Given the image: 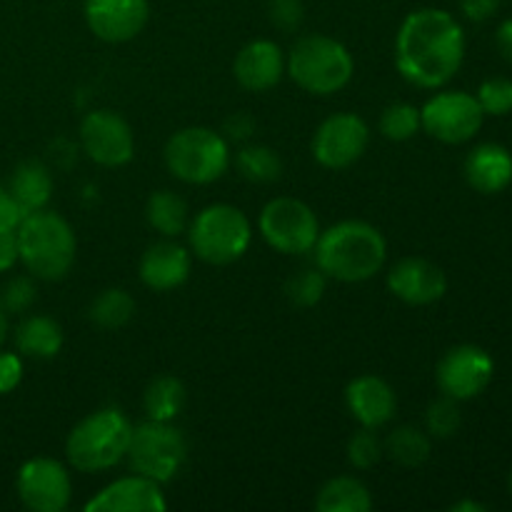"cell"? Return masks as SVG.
<instances>
[{
  "label": "cell",
  "mask_w": 512,
  "mask_h": 512,
  "mask_svg": "<svg viewBox=\"0 0 512 512\" xmlns=\"http://www.w3.org/2000/svg\"><path fill=\"white\" fill-rule=\"evenodd\" d=\"M465 60V30L443 8L405 15L395 35V65L410 85L438 90L458 75Z\"/></svg>",
  "instance_id": "1"
},
{
  "label": "cell",
  "mask_w": 512,
  "mask_h": 512,
  "mask_svg": "<svg viewBox=\"0 0 512 512\" xmlns=\"http://www.w3.org/2000/svg\"><path fill=\"white\" fill-rule=\"evenodd\" d=\"M315 265L338 283H365L383 270L388 243L375 225L365 220H340L320 230L315 240Z\"/></svg>",
  "instance_id": "2"
},
{
  "label": "cell",
  "mask_w": 512,
  "mask_h": 512,
  "mask_svg": "<svg viewBox=\"0 0 512 512\" xmlns=\"http://www.w3.org/2000/svg\"><path fill=\"white\" fill-rule=\"evenodd\" d=\"M20 250V263L35 280L55 283L70 273L75 263V240L68 220L55 210H35L20 220L15 230Z\"/></svg>",
  "instance_id": "3"
},
{
  "label": "cell",
  "mask_w": 512,
  "mask_h": 512,
  "mask_svg": "<svg viewBox=\"0 0 512 512\" xmlns=\"http://www.w3.org/2000/svg\"><path fill=\"white\" fill-rule=\"evenodd\" d=\"M135 425L120 408H100L73 425L65 440V458L78 473H105L128 453Z\"/></svg>",
  "instance_id": "4"
},
{
  "label": "cell",
  "mask_w": 512,
  "mask_h": 512,
  "mask_svg": "<svg viewBox=\"0 0 512 512\" xmlns=\"http://www.w3.org/2000/svg\"><path fill=\"white\" fill-rule=\"evenodd\" d=\"M285 75L310 95L340 93L355 75V60L340 40L330 35H303L285 55Z\"/></svg>",
  "instance_id": "5"
},
{
  "label": "cell",
  "mask_w": 512,
  "mask_h": 512,
  "mask_svg": "<svg viewBox=\"0 0 512 512\" xmlns=\"http://www.w3.org/2000/svg\"><path fill=\"white\" fill-rule=\"evenodd\" d=\"M185 235L195 258L208 265H230L248 253L253 243V225L235 205L213 203L190 218Z\"/></svg>",
  "instance_id": "6"
},
{
  "label": "cell",
  "mask_w": 512,
  "mask_h": 512,
  "mask_svg": "<svg viewBox=\"0 0 512 512\" xmlns=\"http://www.w3.org/2000/svg\"><path fill=\"white\" fill-rule=\"evenodd\" d=\"M168 173L188 185H210L230 168V145L223 133L205 125H190L168 138L163 150Z\"/></svg>",
  "instance_id": "7"
},
{
  "label": "cell",
  "mask_w": 512,
  "mask_h": 512,
  "mask_svg": "<svg viewBox=\"0 0 512 512\" xmlns=\"http://www.w3.org/2000/svg\"><path fill=\"white\" fill-rule=\"evenodd\" d=\"M125 460L133 473L165 485L183 470L188 460V440L173 423L145 420L133 428Z\"/></svg>",
  "instance_id": "8"
},
{
  "label": "cell",
  "mask_w": 512,
  "mask_h": 512,
  "mask_svg": "<svg viewBox=\"0 0 512 512\" xmlns=\"http://www.w3.org/2000/svg\"><path fill=\"white\" fill-rule=\"evenodd\" d=\"M258 230L265 243L283 255L313 253L320 220L308 203L298 198H273L260 210Z\"/></svg>",
  "instance_id": "9"
},
{
  "label": "cell",
  "mask_w": 512,
  "mask_h": 512,
  "mask_svg": "<svg viewBox=\"0 0 512 512\" xmlns=\"http://www.w3.org/2000/svg\"><path fill=\"white\" fill-rule=\"evenodd\" d=\"M485 113L478 98L465 90L435 93L420 108V125L430 138L445 145H463L473 140L483 128Z\"/></svg>",
  "instance_id": "10"
},
{
  "label": "cell",
  "mask_w": 512,
  "mask_h": 512,
  "mask_svg": "<svg viewBox=\"0 0 512 512\" xmlns=\"http://www.w3.org/2000/svg\"><path fill=\"white\" fill-rule=\"evenodd\" d=\"M493 375L495 360L490 358L488 350L465 343L450 348L438 360L435 383H438L440 393L463 403V400H473L485 393V388L493 383Z\"/></svg>",
  "instance_id": "11"
},
{
  "label": "cell",
  "mask_w": 512,
  "mask_h": 512,
  "mask_svg": "<svg viewBox=\"0 0 512 512\" xmlns=\"http://www.w3.org/2000/svg\"><path fill=\"white\" fill-rule=\"evenodd\" d=\"M80 148L100 168H123L135 155L133 128L113 110H90L80 120Z\"/></svg>",
  "instance_id": "12"
},
{
  "label": "cell",
  "mask_w": 512,
  "mask_h": 512,
  "mask_svg": "<svg viewBox=\"0 0 512 512\" xmlns=\"http://www.w3.org/2000/svg\"><path fill=\"white\" fill-rule=\"evenodd\" d=\"M370 145V128L358 113H333L313 135L315 163L328 170H343L358 163Z\"/></svg>",
  "instance_id": "13"
},
{
  "label": "cell",
  "mask_w": 512,
  "mask_h": 512,
  "mask_svg": "<svg viewBox=\"0 0 512 512\" xmlns=\"http://www.w3.org/2000/svg\"><path fill=\"white\" fill-rule=\"evenodd\" d=\"M15 493L33 512H63L73 498V480L60 460L30 458L15 475Z\"/></svg>",
  "instance_id": "14"
},
{
  "label": "cell",
  "mask_w": 512,
  "mask_h": 512,
  "mask_svg": "<svg viewBox=\"0 0 512 512\" xmlns=\"http://www.w3.org/2000/svg\"><path fill=\"white\" fill-rule=\"evenodd\" d=\"M85 23L103 43L138 38L150 18V0H85Z\"/></svg>",
  "instance_id": "15"
},
{
  "label": "cell",
  "mask_w": 512,
  "mask_h": 512,
  "mask_svg": "<svg viewBox=\"0 0 512 512\" xmlns=\"http://www.w3.org/2000/svg\"><path fill=\"white\" fill-rule=\"evenodd\" d=\"M385 283L395 298L408 305H418V308L438 303L448 293V278H445L443 268L435 265L433 260L418 258V255H408L390 265Z\"/></svg>",
  "instance_id": "16"
},
{
  "label": "cell",
  "mask_w": 512,
  "mask_h": 512,
  "mask_svg": "<svg viewBox=\"0 0 512 512\" xmlns=\"http://www.w3.org/2000/svg\"><path fill=\"white\" fill-rule=\"evenodd\" d=\"M85 512H165L163 485L145 475H125L113 480L83 505Z\"/></svg>",
  "instance_id": "17"
},
{
  "label": "cell",
  "mask_w": 512,
  "mask_h": 512,
  "mask_svg": "<svg viewBox=\"0 0 512 512\" xmlns=\"http://www.w3.org/2000/svg\"><path fill=\"white\" fill-rule=\"evenodd\" d=\"M190 270H193V253L175 238L155 240L153 245L145 248L138 263L140 280L145 288L155 290V293L180 288L190 278Z\"/></svg>",
  "instance_id": "18"
},
{
  "label": "cell",
  "mask_w": 512,
  "mask_h": 512,
  "mask_svg": "<svg viewBox=\"0 0 512 512\" xmlns=\"http://www.w3.org/2000/svg\"><path fill=\"white\" fill-rule=\"evenodd\" d=\"M345 408L360 428H383L395 418L398 395L380 375H358L345 388Z\"/></svg>",
  "instance_id": "19"
},
{
  "label": "cell",
  "mask_w": 512,
  "mask_h": 512,
  "mask_svg": "<svg viewBox=\"0 0 512 512\" xmlns=\"http://www.w3.org/2000/svg\"><path fill=\"white\" fill-rule=\"evenodd\" d=\"M233 75L240 88L265 93L275 88L285 75V53L275 40L258 38L240 48L233 60Z\"/></svg>",
  "instance_id": "20"
},
{
  "label": "cell",
  "mask_w": 512,
  "mask_h": 512,
  "mask_svg": "<svg viewBox=\"0 0 512 512\" xmlns=\"http://www.w3.org/2000/svg\"><path fill=\"white\" fill-rule=\"evenodd\" d=\"M465 180L483 195L503 193L512 183V153L505 145L483 143L465 158Z\"/></svg>",
  "instance_id": "21"
},
{
  "label": "cell",
  "mask_w": 512,
  "mask_h": 512,
  "mask_svg": "<svg viewBox=\"0 0 512 512\" xmlns=\"http://www.w3.org/2000/svg\"><path fill=\"white\" fill-rule=\"evenodd\" d=\"M5 188L10 190L25 215L35 213V210L48 208L50 198H53V173L40 160H23L20 165H15Z\"/></svg>",
  "instance_id": "22"
},
{
  "label": "cell",
  "mask_w": 512,
  "mask_h": 512,
  "mask_svg": "<svg viewBox=\"0 0 512 512\" xmlns=\"http://www.w3.org/2000/svg\"><path fill=\"white\" fill-rule=\"evenodd\" d=\"M63 328L50 315H25L15 328V348L23 358L53 360L63 350Z\"/></svg>",
  "instance_id": "23"
},
{
  "label": "cell",
  "mask_w": 512,
  "mask_h": 512,
  "mask_svg": "<svg viewBox=\"0 0 512 512\" xmlns=\"http://www.w3.org/2000/svg\"><path fill=\"white\" fill-rule=\"evenodd\" d=\"M370 508H373V495L368 485L353 475L330 478L315 498L318 512H368Z\"/></svg>",
  "instance_id": "24"
},
{
  "label": "cell",
  "mask_w": 512,
  "mask_h": 512,
  "mask_svg": "<svg viewBox=\"0 0 512 512\" xmlns=\"http://www.w3.org/2000/svg\"><path fill=\"white\" fill-rule=\"evenodd\" d=\"M145 220L163 238H178L188 230V203L175 190H155V193H150L148 203H145Z\"/></svg>",
  "instance_id": "25"
},
{
  "label": "cell",
  "mask_w": 512,
  "mask_h": 512,
  "mask_svg": "<svg viewBox=\"0 0 512 512\" xmlns=\"http://www.w3.org/2000/svg\"><path fill=\"white\" fill-rule=\"evenodd\" d=\"M185 408V385L175 375H158L143 393L145 420L173 423Z\"/></svg>",
  "instance_id": "26"
},
{
  "label": "cell",
  "mask_w": 512,
  "mask_h": 512,
  "mask_svg": "<svg viewBox=\"0 0 512 512\" xmlns=\"http://www.w3.org/2000/svg\"><path fill=\"white\" fill-rule=\"evenodd\" d=\"M383 450L393 463L403 465V468H420L423 463H428L430 453H433V438L415 425H398L383 440Z\"/></svg>",
  "instance_id": "27"
},
{
  "label": "cell",
  "mask_w": 512,
  "mask_h": 512,
  "mask_svg": "<svg viewBox=\"0 0 512 512\" xmlns=\"http://www.w3.org/2000/svg\"><path fill=\"white\" fill-rule=\"evenodd\" d=\"M135 298L125 288H105L90 300L88 318L90 323L103 330H120L133 320Z\"/></svg>",
  "instance_id": "28"
},
{
  "label": "cell",
  "mask_w": 512,
  "mask_h": 512,
  "mask_svg": "<svg viewBox=\"0 0 512 512\" xmlns=\"http://www.w3.org/2000/svg\"><path fill=\"white\" fill-rule=\"evenodd\" d=\"M235 168L243 175L248 183L268 185L283 175V160H280L278 150H273L270 145L250 143L243 145L235 155Z\"/></svg>",
  "instance_id": "29"
},
{
  "label": "cell",
  "mask_w": 512,
  "mask_h": 512,
  "mask_svg": "<svg viewBox=\"0 0 512 512\" xmlns=\"http://www.w3.org/2000/svg\"><path fill=\"white\" fill-rule=\"evenodd\" d=\"M325 290H328V275L318 265L298 270V273H293L285 280V298L295 308H313V305L323 300Z\"/></svg>",
  "instance_id": "30"
},
{
  "label": "cell",
  "mask_w": 512,
  "mask_h": 512,
  "mask_svg": "<svg viewBox=\"0 0 512 512\" xmlns=\"http://www.w3.org/2000/svg\"><path fill=\"white\" fill-rule=\"evenodd\" d=\"M380 135L393 143H405V140L415 138L423 130L420 125V108L410 103H390L388 108L380 113Z\"/></svg>",
  "instance_id": "31"
},
{
  "label": "cell",
  "mask_w": 512,
  "mask_h": 512,
  "mask_svg": "<svg viewBox=\"0 0 512 512\" xmlns=\"http://www.w3.org/2000/svg\"><path fill=\"white\" fill-rule=\"evenodd\" d=\"M460 425H463L460 405L458 400L448 398V395L433 400V403L428 405V410H425V433H428L430 438L435 440L453 438V435L460 430Z\"/></svg>",
  "instance_id": "32"
},
{
  "label": "cell",
  "mask_w": 512,
  "mask_h": 512,
  "mask_svg": "<svg viewBox=\"0 0 512 512\" xmlns=\"http://www.w3.org/2000/svg\"><path fill=\"white\" fill-rule=\"evenodd\" d=\"M345 458H348L350 468L355 470H370L385 458L383 440L378 438L373 428H360L355 430L345 445Z\"/></svg>",
  "instance_id": "33"
},
{
  "label": "cell",
  "mask_w": 512,
  "mask_h": 512,
  "mask_svg": "<svg viewBox=\"0 0 512 512\" xmlns=\"http://www.w3.org/2000/svg\"><path fill=\"white\" fill-rule=\"evenodd\" d=\"M35 298H38V288H35V278L30 273L13 275L0 288V308L8 315H25L33 308Z\"/></svg>",
  "instance_id": "34"
},
{
  "label": "cell",
  "mask_w": 512,
  "mask_h": 512,
  "mask_svg": "<svg viewBox=\"0 0 512 512\" xmlns=\"http://www.w3.org/2000/svg\"><path fill=\"white\" fill-rule=\"evenodd\" d=\"M480 108L485 115H495V118H503L512 110V80L510 78H488L480 83L478 93Z\"/></svg>",
  "instance_id": "35"
},
{
  "label": "cell",
  "mask_w": 512,
  "mask_h": 512,
  "mask_svg": "<svg viewBox=\"0 0 512 512\" xmlns=\"http://www.w3.org/2000/svg\"><path fill=\"white\" fill-rule=\"evenodd\" d=\"M268 20L283 33H293L303 25L305 5L303 0H268Z\"/></svg>",
  "instance_id": "36"
},
{
  "label": "cell",
  "mask_w": 512,
  "mask_h": 512,
  "mask_svg": "<svg viewBox=\"0 0 512 512\" xmlns=\"http://www.w3.org/2000/svg\"><path fill=\"white\" fill-rule=\"evenodd\" d=\"M23 355L0 348V395H8L23 383Z\"/></svg>",
  "instance_id": "37"
},
{
  "label": "cell",
  "mask_w": 512,
  "mask_h": 512,
  "mask_svg": "<svg viewBox=\"0 0 512 512\" xmlns=\"http://www.w3.org/2000/svg\"><path fill=\"white\" fill-rule=\"evenodd\" d=\"M23 218L25 213L20 210V205L15 203L10 190L0 185V233H15Z\"/></svg>",
  "instance_id": "38"
},
{
  "label": "cell",
  "mask_w": 512,
  "mask_h": 512,
  "mask_svg": "<svg viewBox=\"0 0 512 512\" xmlns=\"http://www.w3.org/2000/svg\"><path fill=\"white\" fill-rule=\"evenodd\" d=\"M503 0H460V13L473 23H485L500 10Z\"/></svg>",
  "instance_id": "39"
},
{
  "label": "cell",
  "mask_w": 512,
  "mask_h": 512,
  "mask_svg": "<svg viewBox=\"0 0 512 512\" xmlns=\"http://www.w3.org/2000/svg\"><path fill=\"white\" fill-rule=\"evenodd\" d=\"M255 130V120L250 118L248 113H233L228 120H225V140H238V143H243V140H248L250 135H253Z\"/></svg>",
  "instance_id": "40"
},
{
  "label": "cell",
  "mask_w": 512,
  "mask_h": 512,
  "mask_svg": "<svg viewBox=\"0 0 512 512\" xmlns=\"http://www.w3.org/2000/svg\"><path fill=\"white\" fill-rule=\"evenodd\" d=\"M20 263L18 238L15 233H0V275L10 273Z\"/></svg>",
  "instance_id": "41"
},
{
  "label": "cell",
  "mask_w": 512,
  "mask_h": 512,
  "mask_svg": "<svg viewBox=\"0 0 512 512\" xmlns=\"http://www.w3.org/2000/svg\"><path fill=\"white\" fill-rule=\"evenodd\" d=\"M495 45H498L500 55L512 65V18L500 23L498 33H495Z\"/></svg>",
  "instance_id": "42"
},
{
  "label": "cell",
  "mask_w": 512,
  "mask_h": 512,
  "mask_svg": "<svg viewBox=\"0 0 512 512\" xmlns=\"http://www.w3.org/2000/svg\"><path fill=\"white\" fill-rule=\"evenodd\" d=\"M488 505L483 503H475V500H460V503L450 505V512H485Z\"/></svg>",
  "instance_id": "43"
},
{
  "label": "cell",
  "mask_w": 512,
  "mask_h": 512,
  "mask_svg": "<svg viewBox=\"0 0 512 512\" xmlns=\"http://www.w3.org/2000/svg\"><path fill=\"white\" fill-rule=\"evenodd\" d=\"M8 330H10V325H8V313H5V310L0 308V348H3L5 340H8Z\"/></svg>",
  "instance_id": "44"
},
{
  "label": "cell",
  "mask_w": 512,
  "mask_h": 512,
  "mask_svg": "<svg viewBox=\"0 0 512 512\" xmlns=\"http://www.w3.org/2000/svg\"><path fill=\"white\" fill-rule=\"evenodd\" d=\"M508 488H510V495H512V470H510V478H508Z\"/></svg>",
  "instance_id": "45"
}]
</instances>
